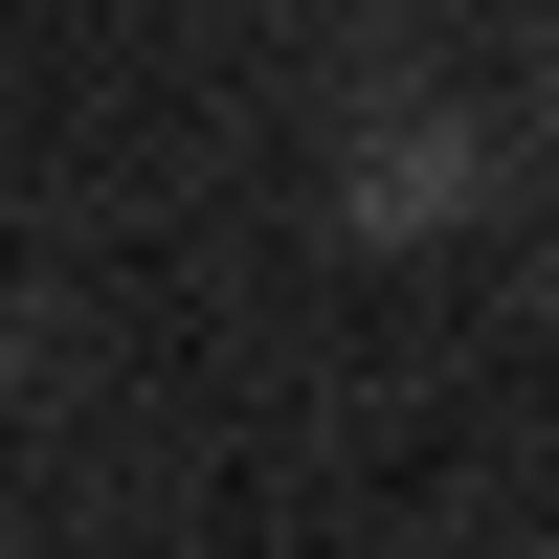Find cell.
Returning <instances> with one entry per match:
<instances>
[{
	"label": "cell",
	"instance_id": "1",
	"mask_svg": "<svg viewBox=\"0 0 559 559\" xmlns=\"http://www.w3.org/2000/svg\"><path fill=\"white\" fill-rule=\"evenodd\" d=\"M471 202H492V134H471V112H381V134L336 157V247H448Z\"/></svg>",
	"mask_w": 559,
	"mask_h": 559
}]
</instances>
